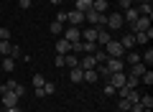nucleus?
I'll use <instances>...</instances> for the list:
<instances>
[{
	"mask_svg": "<svg viewBox=\"0 0 153 112\" xmlns=\"http://www.w3.org/2000/svg\"><path fill=\"white\" fill-rule=\"evenodd\" d=\"M102 48H105V53H107V59H123V53H125V48L120 46V41H115V38H110Z\"/></svg>",
	"mask_w": 153,
	"mask_h": 112,
	"instance_id": "1",
	"label": "nucleus"
},
{
	"mask_svg": "<svg viewBox=\"0 0 153 112\" xmlns=\"http://www.w3.org/2000/svg\"><path fill=\"white\" fill-rule=\"evenodd\" d=\"M123 13H107V21H105V28L107 31H120L123 28Z\"/></svg>",
	"mask_w": 153,
	"mask_h": 112,
	"instance_id": "2",
	"label": "nucleus"
},
{
	"mask_svg": "<svg viewBox=\"0 0 153 112\" xmlns=\"http://www.w3.org/2000/svg\"><path fill=\"white\" fill-rule=\"evenodd\" d=\"M61 38H66L69 43L82 41V31H79V26H66V28H64V33H61Z\"/></svg>",
	"mask_w": 153,
	"mask_h": 112,
	"instance_id": "3",
	"label": "nucleus"
},
{
	"mask_svg": "<svg viewBox=\"0 0 153 112\" xmlns=\"http://www.w3.org/2000/svg\"><path fill=\"white\" fill-rule=\"evenodd\" d=\"M151 21H153V18H143V16H138V21H135V23H130V31H133V33L148 31V28H151Z\"/></svg>",
	"mask_w": 153,
	"mask_h": 112,
	"instance_id": "4",
	"label": "nucleus"
},
{
	"mask_svg": "<svg viewBox=\"0 0 153 112\" xmlns=\"http://www.w3.org/2000/svg\"><path fill=\"white\" fill-rule=\"evenodd\" d=\"M66 23H69V26H82V23H84V13H79V10H66Z\"/></svg>",
	"mask_w": 153,
	"mask_h": 112,
	"instance_id": "5",
	"label": "nucleus"
},
{
	"mask_svg": "<svg viewBox=\"0 0 153 112\" xmlns=\"http://www.w3.org/2000/svg\"><path fill=\"white\" fill-rule=\"evenodd\" d=\"M105 66H107L110 74H115V71H125V61H123V59H107Z\"/></svg>",
	"mask_w": 153,
	"mask_h": 112,
	"instance_id": "6",
	"label": "nucleus"
},
{
	"mask_svg": "<svg viewBox=\"0 0 153 112\" xmlns=\"http://www.w3.org/2000/svg\"><path fill=\"white\" fill-rule=\"evenodd\" d=\"M18 102H21V97L16 92H3V107H18Z\"/></svg>",
	"mask_w": 153,
	"mask_h": 112,
	"instance_id": "7",
	"label": "nucleus"
},
{
	"mask_svg": "<svg viewBox=\"0 0 153 112\" xmlns=\"http://www.w3.org/2000/svg\"><path fill=\"white\" fill-rule=\"evenodd\" d=\"M135 36V43H140V46H148V41L153 38V26L148 28V31H140V33H133Z\"/></svg>",
	"mask_w": 153,
	"mask_h": 112,
	"instance_id": "8",
	"label": "nucleus"
},
{
	"mask_svg": "<svg viewBox=\"0 0 153 112\" xmlns=\"http://www.w3.org/2000/svg\"><path fill=\"white\" fill-rule=\"evenodd\" d=\"M94 28H97V46L102 48V46H105V43H107L112 36H110V31H107L105 26H94Z\"/></svg>",
	"mask_w": 153,
	"mask_h": 112,
	"instance_id": "9",
	"label": "nucleus"
},
{
	"mask_svg": "<svg viewBox=\"0 0 153 112\" xmlns=\"http://www.w3.org/2000/svg\"><path fill=\"white\" fill-rule=\"evenodd\" d=\"M110 84L117 89V87H125V71H115V74H110Z\"/></svg>",
	"mask_w": 153,
	"mask_h": 112,
	"instance_id": "10",
	"label": "nucleus"
},
{
	"mask_svg": "<svg viewBox=\"0 0 153 112\" xmlns=\"http://www.w3.org/2000/svg\"><path fill=\"white\" fill-rule=\"evenodd\" d=\"M79 66H82L84 71H87V69H94V66H97V59H94L92 53H84L82 59H79Z\"/></svg>",
	"mask_w": 153,
	"mask_h": 112,
	"instance_id": "11",
	"label": "nucleus"
},
{
	"mask_svg": "<svg viewBox=\"0 0 153 112\" xmlns=\"http://www.w3.org/2000/svg\"><path fill=\"white\" fill-rule=\"evenodd\" d=\"M69 79L74 82V84H82V82H84V69H82V66H74V69H69Z\"/></svg>",
	"mask_w": 153,
	"mask_h": 112,
	"instance_id": "12",
	"label": "nucleus"
},
{
	"mask_svg": "<svg viewBox=\"0 0 153 112\" xmlns=\"http://www.w3.org/2000/svg\"><path fill=\"white\" fill-rule=\"evenodd\" d=\"M135 10H138V16H143V18H153V3H140Z\"/></svg>",
	"mask_w": 153,
	"mask_h": 112,
	"instance_id": "13",
	"label": "nucleus"
},
{
	"mask_svg": "<svg viewBox=\"0 0 153 112\" xmlns=\"http://www.w3.org/2000/svg\"><path fill=\"white\" fill-rule=\"evenodd\" d=\"M69 51H71V43L66 41V38H56V53L64 56V53H69Z\"/></svg>",
	"mask_w": 153,
	"mask_h": 112,
	"instance_id": "14",
	"label": "nucleus"
},
{
	"mask_svg": "<svg viewBox=\"0 0 153 112\" xmlns=\"http://www.w3.org/2000/svg\"><path fill=\"white\" fill-rule=\"evenodd\" d=\"M82 41H94V43H97V28H94V26H87V28L82 31Z\"/></svg>",
	"mask_w": 153,
	"mask_h": 112,
	"instance_id": "15",
	"label": "nucleus"
},
{
	"mask_svg": "<svg viewBox=\"0 0 153 112\" xmlns=\"http://www.w3.org/2000/svg\"><path fill=\"white\" fill-rule=\"evenodd\" d=\"M146 71H148V66L143 64V61H138V64H133V66H130V71H128V74H133V76H143Z\"/></svg>",
	"mask_w": 153,
	"mask_h": 112,
	"instance_id": "16",
	"label": "nucleus"
},
{
	"mask_svg": "<svg viewBox=\"0 0 153 112\" xmlns=\"http://www.w3.org/2000/svg\"><path fill=\"white\" fill-rule=\"evenodd\" d=\"M120 46L125 48V51H133V46H135V36H133V33H130V36H123L120 38Z\"/></svg>",
	"mask_w": 153,
	"mask_h": 112,
	"instance_id": "17",
	"label": "nucleus"
},
{
	"mask_svg": "<svg viewBox=\"0 0 153 112\" xmlns=\"http://www.w3.org/2000/svg\"><path fill=\"white\" fill-rule=\"evenodd\" d=\"M123 61H128V64H138V61H140V53H135V51H125L123 53Z\"/></svg>",
	"mask_w": 153,
	"mask_h": 112,
	"instance_id": "18",
	"label": "nucleus"
},
{
	"mask_svg": "<svg viewBox=\"0 0 153 112\" xmlns=\"http://www.w3.org/2000/svg\"><path fill=\"white\" fill-rule=\"evenodd\" d=\"M64 66H69V69L79 66V56H74V53H64Z\"/></svg>",
	"mask_w": 153,
	"mask_h": 112,
	"instance_id": "19",
	"label": "nucleus"
},
{
	"mask_svg": "<svg viewBox=\"0 0 153 112\" xmlns=\"http://www.w3.org/2000/svg\"><path fill=\"white\" fill-rule=\"evenodd\" d=\"M13 69H16V59H13V56H3V71L10 74Z\"/></svg>",
	"mask_w": 153,
	"mask_h": 112,
	"instance_id": "20",
	"label": "nucleus"
},
{
	"mask_svg": "<svg viewBox=\"0 0 153 112\" xmlns=\"http://www.w3.org/2000/svg\"><path fill=\"white\" fill-rule=\"evenodd\" d=\"M140 61H143V64L148 66V69H151V64H153V48H151V46H148L146 51L140 53Z\"/></svg>",
	"mask_w": 153,
	"mask_h": 112,
	"instance_id": "21",
	"label": "nucleus"
},
{
	"mask_svg": "<svg viewBox=\"0 0 153 112\" xmlns=\"http://www.w3.org/2000/svg\"><path fill=\"white\" fill-rule=\"evenodd\" d=\"M138 84H140V76L125 74V87H128V89H138Z\"/></svg>",
	"mask_w": 153,
	"mask_h": 112,
	"instance_id": "22",
	"label": "nucleus"
},
{
	"mask_svg": "<svg viewBox=\"0 0 153 112\" xmlns=\"http://www.w3.org/2000/svg\"><path fill=\"white\" fill-rule=\"evenodd\" d=\"M49 31L54 33V36H61V33H64V23H59V21H51V23H49Z\"/></svg>",
	"mask_w": 153,
	"mask_h": 112,
	"instance_id": "23",
	"label": "nucleus"
},
{
	"mask_svg": "<svg viewBox=\"0 0 153 112\" xmlns=\"http://www.w3.org/2000/svg\"><path fill=\"white\" fill-rule=\"evenodd\" d=\"M89 8H92V0H76L74 10H79V13H87Z\"/></svg>",
	"mask_w": 153,
	"mask_h": 112,
	"instance_id": "24",
	"label": "nucleus"
},
{
	"mask_svg": "<svg viewBox=\"0 0 153 112\" xmlns=\"http://www.w3.org/2000/svg\"><path fill=\"white\" fill-rule=\"evenodd\" d=\"M97 43H94V41H82V53H94V51H97Z\"/></svg>",
	"mask_w": 153,
	"mask_h": 112,
	"instance_id": "25",
	"label": "nucleus"
},
{
	"mask_svg": "<svg viewBox=\"0 0 153 112\" xmlns=\"http://www.w3.org/2000/svg\"><path fill=\"white\" fill-rule=\"evenodd\" d=\"M92 10H97V13H107V0H92Z\"/></svg>",
	"mask_w": 153,
	"mask_h": 112,
	"instance_id": "26",
	"label": "nucleus"
},
{
	"mask_svg": "<svg viewBox=\"0 0 153 112\" xmlns=\"http://www.w3.org/2000/svg\"><path fill=\"white\" fill-rule=\"evenodd\" d=\"M123 21L135 23V21H138V10H135V8H128V10H125V16H123Z\"/></svg>",
	"mask_w": 153,
	"mask_h": 112,
	"instance_id": "27",
	"label": "nucleus"
},
{
	"mask_svg": "<svg viewBox=\"0 0 153 112\" xmlns=\"http://www.w3.org/2000/svg\"><path fill=\"white\" fill-rule=\"evenodd\" d=\"M97 79H100V76H97V71H94V69H87V71H84V82H87V84H94Z\"/></svg>",
	"mask_w": 153,
	"mask_h": 112,
	"instance_id": "28",
	"label": "nucleus"
},
{
	"mask_svg": "<svg viewBox=\"0 0 153 112\" xmlns=\"http://www.w3.org/2000/svg\"><path fill=\"white\" fill-rule=\"evenodd\" d=\"M138 102H140V105L146 107V110H153V97H151V94H143Z\"/></svg>",
	"mask_w": 153,
	"mask_h": 112,
	"instance_id": "29",
	"label": "nucleus"
},
{
	"mask_svg": "<svg viewBox=\"0 0 153 112\" xmlns=\"http://www.w3.org/2000/svg\"><path fill=\"white\" fill-rule=\"evenodd\" d=\"M10 51H13V43L0 41V53H3V56H10Z\"/></svg>",
	"mask_w": 153,
	"mask_h": 112,
	"instance_id": "30",
	"label": "nucleus"
},
{
	"mask_svg": "<svg viewBox=\"0 0 153 112\" xmlns=\"http://www.w3.org/2000/svg\"><path fill=\"white\" fill-rule=\"evenodd\" d=\"M31 82H33V89H36V87H44V84H46V76H44V74H33Z\"/></svg>",
	"mask_w": 153,
	"mask_h": 112,
	"instance_id": "31",
	"label": "nucleus"
},
{
	"mask_svg": "<svg viewBox=\"0 0 153 112\" xmlns=\"http://www.w3.org/2000/svg\"><path fill=\"white\" fill-rule=\"evenodd\" d=\"M41 89H44V94L49 97V94H54V92H56V84H54V82H46V84L41 87Z\"/></svg>",
	"mask_w": 153,
	"mask_h": 112,
	"instance_id": "32",
	"label": "nucleus"
},
{
	"mask_svg": "<svg viewBox=\"0 0 153 112\" xmlns=\"http://www.w3.org/2000/svg\"><path fill=\"white\" fill-rule=\"evenodd\" d=\"M140 82H143V84H146V87H151V84H153V71H151V69H148V71H146V74H143V76H140Z\"/></svg>",
	"mask_w": 153,
	"mask_h": 112,
	"instance_id": "33",
	"label": "nucleus"
},
{
	"mask_svg": "<svg viewBox=\"0 0 153 112\" xmlns=\"http://www.w3.org/2000/svg\"><path fill=\"white\" fill-rule=\"evenodd\" d=\"M10 56H13V59H23V48H21V46H13Z\"/></svg>",
	"mask_w": 153,
	"mask_h": 112,
	"instance_id": "34",
	"label": "nucleus"
},
{
	"mask_svg": "<svg viewBox=\"0 0 153 112\" xmlns=\"http://www.w3.org/2000/svg\"><path fill=\"white\" fill-rule=\"evenodd\" d=\"M117 3H120L123 10H128V8H133V3H135V0H117Z\"/></svg>",
	"mask_w": 153,
	"mask_h": 112,
	"instance_id": "35",
	"label": "nucleus"
},
{
	"mask_svg": "<svg viewBox=\"0 0 153 112\" xmlns=\"http://www.w3.org/2000/svg\"><path fill=\"white\" fill-rule=\"evenodd\" d=\"M115 92H117V89H115V87H112V84H110V82H107V84H105V94H107V97H112Z\"/></svg>",
	"mask_w": 153,
	"mask_h": 112,
	"instance_id": "36",
	"label": "nucleus"
},
{
	"mask_svg": "<svg viewBox=\"0 0 153 112\" xmlns=\"http://www.w3.org/2000/svg\"><path fill=\"white\" fill-rule=\"evenodd\" d=\"M54 21H59V23H66V10H59V13H56V18H54Z\"/></svg>",
	"mask_w": 153,
	"mask_h": 112,
	"instance_id": "37",
	"label": "nucleus"
},
{
	"mask_svg": "<svg viewBox=\"0 0 153 112\" xmlns=\"http://www.w3.org/2000/svg\"><path fill=\"white\" fill-rule=\"evenodd\" d=\"M18 5H21V8H23V10H28V8H31V5H33V0H18Z\"/></svg>",
	"mask_w": 153,
	"mask_h": 112,
	"instance_id": "38",
	"label": "nucleus"
},
{
	"mask_svg": "<svg viewBox=\"0 0 153 112\" xmlns=\"http://www.w3.org/2000/svg\"><path fill=\"white\" fill-rule=\"evenodd\" d=\"M8 38H10V31L8 28H0V41H8Z\"/></svg>",
	"mask_w": 153,
	"mask_h": 112,
	"instance_id": "39",
	"label": "nucleus"
},
{
	"mask_svg": "<svg viewBox=\"0 0 153 112\" xmlns=\"http://www.w3.org/2000/svg\"><path fill=\"white\" fill-rule=\"evenodd\" d=\"M54 64L59 66V69H64V56H61V53H56V59H54Z\"/></svg>",
	"mask_w": 153,
	"mask_h": 112,
	"instance_id": "40",
	"label": "nucleus"
},
{
	"mask_svg": "<svg viewBox=\"0 0 153 112\" xmlns=\"http://www.w3.org/2000/svg\"><path fill=\"white\" fill-rule=\"evenodd\" d=\"M13 92H16L18 97H26V87H21V84H16V89H13Z\"/></svg>",
	"mask_w": 153,
	"mask_h": 112,
	"instance_id": "41",
	"label": "nucleus"
},
{
	"mask_svg": "<svg viewBox=\"0 0 153 112\" xmlns=\"http://www.w3.org/2000/svg\"><path fill=\"white\" fill-rule=\"evenodd\" d=\"M117 107H120V110H130V102H128V99H120V102H117Z\"/></svg>",
	"mask_w": 153,
	"mask_h": 112,
	"instance_id": "42",
	"label": "nucleus"
},
{
	"mask_svg": "<svg viewBox=\"0 0 153 112\" xmlns=\"http://www.w3.org/2000/svg\"><path fill=\"white\" fill-rule=\"evenodd\" d=\"M3 112H21L18 107H3Z\"/></svg>",
	"mask_w": 153,
	"mask_h": 112,
	"instance_id": "43",
	"label": "nucleus"
},
{
	"mask_svg": "<svg viewBox=\"0 0 153 112\" xmlns=\"http://www.w3.org/2000/svg\"><path fill=\"white\" fill-rule=\"evenodd\" d=\"M49 3H51V5H59V3H61V0H49Z\"/></svg>",
	"mask_w": 153,
	"mask_h": 112,
	"instance_id": "44",
	"label": "nucleus"
},
{
	"mask_svg": "<svg viewBox=\"0 0 153 112\" xmlns=\"http://www.w3.org/2000/svg\"><path fill=\"white\" fill-rule=\"evenodd\" d=\"M138 3H153V0H138Z\"/></svg>",
	"mask_w": 153,
	"mask_h": 112,
	"instance_id": "45",
	"label": "nucleus"
},
{
	"mask_svg": "<svg viewBox=\"0 0 153 112\" xmlns=\"http://www.w3.org/2000/svg\"><path fill=\"white\" fill-rule=\"evenodd\" d=\"M143 112H153V110H143Z\"/></svg>",
	"mask_w": 153,
	"mask_h": 112,
	"instance_id": "46",
	"label": "nucleus"
},
{
	"mask_svg": "<svg viewBox=\"0 0 153 112\" xmlns=\"http://www.w3.org/2000/svg\"><path fill=\"white\" fill-rule=\"evenodd\" d=\"M120 112H130V110H120Z\"/></svg>",
	"mask_w": 153,
	"mask_h": 112,
	"instance_id": "47",
	"label": "nucleus"
}]
</instances>
